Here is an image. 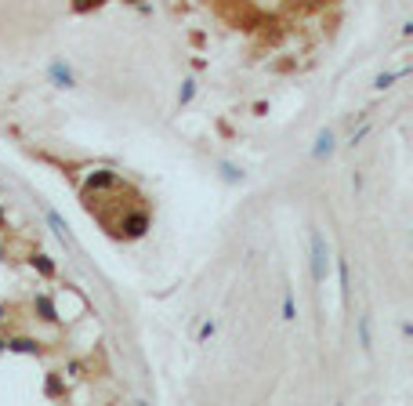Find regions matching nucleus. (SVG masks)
Segmentation results:
<instances>
[{"instance_id": "obj_2", "label": "nucleus", "mask_w": 413, "mask_h": 406, "mask_svg": "<svg viewBox=\"0 0 413 406\" xmlns=\"http://www.w3.org/2000/svg\"><path fill=\"white\" fill-rule=\"evenodd\" d=\"M149 229H152V218H149V210H141V207L127 210V214L120 218V225H116V232H120L123 239H141Z\"/></svg>"}, {"instance_id": "obj_19", "label": "nucleus", "mask_w": 413, "mask_h": 406, "mask_svg": "<svg viewBox=\"0 0 413 406\" xmlns=\"http://www.w3.org/2000/svg\"><path fill=\"white\" fill-rule=\"evenodd\" d=\"M0 229H4V207H0Z\"/></svg>"}, {"instance_id": "obj_4", "label": "nucleus", "mask_w": 413, "mask_h": 406, "mask_svg": "<svg viewBox=\"0 0 413 406\" xmlns=\"http://www.w3.org/2000/svg\"><path fill=\"white\" fill-rule=\"evenodd\" d=\"M47 80H51L58 91H69V87H76V69L69 66V62L55 58L51 66H47Z\"/></svg>"}, {"instance_id": "obj_17", "label": "nucleus", "mask_w": 413, "mask_h": 406, "mask_svg": "<svg viewBox=\"0 0 413 406\" xmlns=\"http://www.w3.org/2000/svg\"><path fill=\"white\" fill-rule=\"evenodd\" d=\"M367 135H370V124H362L359 131H352V138H348V145H359V142L367 138Z\"/></svg>"}, {"instance_id": "obj_7", "label": "nucleus", "mask_w": 413, "mask_h": 406, "mask_svg": "<svg viewBox=\"0 0 413 406\" xmlns=\"http://www.w3.org/2000/svg\"><path fill=\"white\" fill-rule=\"evenodd\" d=\"M33 308L40 312L44 323H58V319H62V316H58V308H55V301L47 298V294H37V298H33Z\"/></svg>"}, {"instance_id": "obj_5", "label": "nucleus", "mask_w": 413, "mask_h": 406, "mask_svg": "<svg viewBox=\"0 0 413 406\" xmlns=\"http://www.w3.org/2000/svg\"><path fill=\"white\" fill-rule=\"evenodd\" d=\"M333 149H337V138H333V127H323V131H319V138H315V145H312V156H315V160H323V156H330Z\"/></svg>"}, {"instance_id": "obj_11", "label": "nucleus", "mask_w": 413, "mask_h": 406, "mask_svg": "<svg viewBox=\"0 0 413 406\" xmlns=\"http://www.w3.org/2000/svg\"><path fill=\"white\" fill-rule=\"evenodd\" d=\"M399 76H410V69H395V73H377L374 87H377V91H388V87H392V84H395V80H399Z\"/></svg>"}, {"instance_id": "obj_13", "label": "nucleus", "mask_w": 413, "mask_h": 406, "mask_svg": "<svg viewBox=\"0 0 413 406\" xmlns=\"http://www.w3.org/2000/svg\"><path fill=\"white\" fill-rule=\"evenodd\" d=\"M221 178H225V182H243V171L236 164H221Z\"/></svg>"}, {"instance_id": "obj_6", "label": "nucleus", "mask_w": 413, "mask_h": 406, "mask_svg": "<svg viewBox=\"0 0 413 406\" xmlns=\"http://www.w3.org/2000/svg\"><path fill=\"white\" fill-rule=\"evenodd\" d=\"M47 221H51V229L58 232V239L66 243V247H76V236L69 232V225L62 221V214H58V210H47Z\"/></svg>"}, {"instance_id": "obj_1", "label": "nucleus", "mask_w": 413, "mask_h": 406, "mask_svg": "<svg viewBox=\"0 0 413 406\" xmlns=\"http://www.w3.org/2000/svg\"><path fill=\"white\" fill-rule=\"evenodd\" d=\"M308 243H312V280L323 287L326 283V272H330V247H326L323 229H312Z\"/></svg>"}, {"instance_id": "obj_15", "label": "nucleus", "mask_w": 413, "mask_h": 406, "mask_svg": "<svg viewBox=\"0 0 413 406\" xmlns=\"http://www.w3.org/2000/svg\"><path fill=\"white\" fill-rule=\"evenodd\" d=\"M283 319H287V323H294V319H297V308H294V294H287V298H283Z\"/></svg>"}, {"instance_id": "obj_8", "label": "nucleus", "mask_w": 413, "mask_h": 406, "mask_svg": "<svg viewBox=\"0 0 413 406\" xmlns=\"http://www.w3.org/2000/svg\"><path fill=\"white\" fill-rule=\"evenodd\" d=\"M359 345H362V352L374 348V319L370 316H359Z\"/></svg>"}, {"instance_id": "obj_16", "label": "nucleus", "mask_w": 413, "mask_h": 406, "mask_svg": "<svg viewBox=\"0 0 413 406\" xmlns=\"http://www.w3.org/2000/svg\"><path fill=\"white\" fill-rule=\"evenodd\" d=\"M214 334H218V323H214V319H206L203 327H200V341H211Z\"/></svg>"}, {"instance_id": "obj_18", "label": "nucleus", "mask_w": 413, "mask_h": 406, "mask_svg": "<svg viewBox=\"0 0 413 406\" xmlns=\"http://www.w3.org/2000/svg\"><path fill=\"white\" fill-rule=\"evenodd\" d=\"M62 392V381H58V373H51V378H47V396H58Z\"/></svg>"}, {"instance_id": "obj_12", "label": "nucleus", "mask_w": 413, "mask_h": 406, "mask_svg": "<svg viewBox=\"0 0 413 406\" xmlns=\"http://www.w3.org/2000/svg\"><path fill=\"white\" fill-rule=\"evenodd\" d=\"M33 269L44 276V280H51V276H55V265H51V257H47V254H33Z\"/></svg>"}, {"instance_id": "obj_14", "label": "nucleus", "mask_w": 413, "mask_h": 406, "mask_svg": "<svg viewBox=\"0 0 413 406\" xmlns=\"http://www.w3.org/2000/svg\"><path fill=\"white\" fill-rule=\"evenodd\" d=\"M193 94H196V80H185V84H182V94H178V102L188 105V102H193Z\"/></svg>"}, {"instance_id": "obj_3", "label": "nucleus", "mask_w": 413, "mask_h": 406, "mask_svg": "<svg viewBox=\"0 0 413 406\" xmlns=\"http://www.w3.org/2000/svg\"><path fill=\"white\" fill-rule=\"evenodd\" d=\"M105 189H123V174L102 167V171H91L84 178V196H98V192H105Z\"/></svg>"}, {"instance_id": "obj_9", "label": "nucleus", "mask_w": 413, "mask_h": 406, "mask_svg": "<svg viewBox=\"0 0 413 406\" xmlns=\"http://www.w3.org/2000/svg\"><path fill=\"white\" fill-rule=\"evenodd\" d=\"M8 348L11 352H26V355H40V345H37V341H29V337H11Z\"/></svg>"}, {"instance_id": "obj_10", "label": "nucleus", "mask_w": 413, "mask_h": 406, "mask_svg": "<svg viewBox=\"0 0 413 406\" xmlns=\"http://www.w3.org/2000/svg\"><path fill=\"white\" fill-rule=\"evenodd\" d=\"M337 276H341V294L344 301L352 298V276H348V257H337Z\"/></svg>"}]
</instances>
